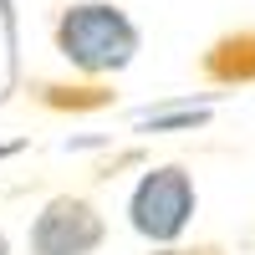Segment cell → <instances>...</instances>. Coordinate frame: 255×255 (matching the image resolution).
<instances>
[{"label":"cell","mask_w":255,"mask_h":255,"mask_svg":"<svg viewBox=\"0 0 255 255\" xmlns=\"http://www.w3.org/2000/svg\"><path fill=\"white\" fill-rule=\"evenodd\" d=\"M51 51L82 82H118L143 56V26L118 0H61L51 15Z\"/></svg>","instance_id":"cell-1"},{"label":"cell","mask_w":255,"mask_h":255,"mask_svg":"<svg viewBox=\"0 0 255 255\" xmlns=\"http://www.w3.org/2000/svg\"><path fill=\"white\" fill-rule=\"evenodd\" d=\"M194 215H199L194 168L174 163V158L138 168V179H133V189H128V199H123V220L148 250L184 245L189 230H194Z\"/></svg>","instance_id":"cell-2"},{"label":"cell","mask_w":255,"mask_h":255,"mask_svg":"<svg viewBox=\"0 0 255 255\" xmlns=\"http://www.w3.org/2000/svg\"><path fill=\"white\" fill-rule=\"evenodd\" d=\"M113 225L102 204L82 189H61V194L41 199L26 225V255H102Z\"/></svg>","instance_id":"cell-3"},{"label":"cell","mask_w":255,"mask_h":255,"mask_svg":"<svg viewBox=\"0 0 255 255\" xmlns=\"http://www.w3.org/2000/svg\"><path fill=\"white\" fill-rule=\"evenodd\" d=\"M26 108L46 113V118H97L118 108V87L113 82H82V77H31L20 82Z\"/></svg>","instance_id":"cell-4"},{"label":"cell","mask_w":255,"mask_h":255,"mask_svg":"<svg viewBox=\"0 0 255 255\" xmlns=\"http://www.w3.org/2000/svg\"><path fill=\"white\" fill-rule=\"evenodd\" d=\"M194 72H199L204 87H209V92H220V97L255 87V26L220 31V36L199 51Z\"/></svg>","instance_id":"cell-5"},{"label":"cell","mask_w":255,"mask_h":255,"mask_svg":"<svg viewBox=\"0 0 255 255\" xmlns=\"http://www.w3.org/2000/svg\"><path fill=\"white\" fill-rule=\"evenodd\" d=\"M220 92H194V97H158L128 113V133L133 138H174V133H199L215 123Z\"/></svg>","instance_id":"cell-6"},{"label":"cell","mask_w":255,"mask_h":255,"mask_svg":"<svg viewBox=\"0 0 255 255\" xmlns=\"http://www.w3.org/2000/svg\"><path fill=\"white\" fill-rule=\"evenodd\" d=\"M0 56H5V77H0V108L20 97L26 82V51H20V0H0Z\"/></svg>","instance_id":"cell-7"},{"label":"cell","mask_w":255,"mask_h":255,"mask_svg":"<svg viewBox=\"0 0 255 255\" xmlns=\"http://www.w3.org/2000/svg\"><path fill=\"white\" fill-rule=\"evenodd\" d=\"M123 168H148V153H143L138 143H128V148H118V153L97 158V163H92V184H108V179H118Z\"/></svg>","instance_id":"cell-8"},{"label":"cell","mask_w":255,"mask_h":255,"mask_svg":"<svg viewBox=\"0 0 255 255\" xmlns=\"http://www.w3.org/2000/svg\"><path fill=\"white\" fill-rule=\"evenodd\" d=\"M153 255H230L225 245H215V240H199V245H168V250H153Z\"/></svg>","instance_id":"cell-9"},{"label":"cell","mask_w":255,"mask_h":255,"mask_svg":"<svg viewBox=\"0 0 255 255\" xmlns=\"http://www.w3.org/2000/svg\"><path fill=\"white\" fill-rule=\"evenodd\" d=\"M26 148H31V138H5V143H0V163L20 158V153H26Z\"/></svg>","instance_id":"cell-10"},{"label":"cell","mask_w":255,"mask_h":255,"mask_svg":"<svg viewBox=\"0 0 255 255\" xmlns=\"http://www.w3.org/2000/svg\"><path fill=\"white\" fill-rule=\"evenodd\" d=\"M0 255H15V240H10V230L0 225Z\"/></svg>","instance_id":"cell-11"}]
</instances>
